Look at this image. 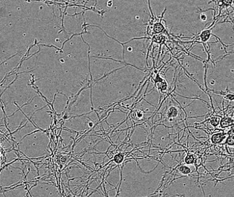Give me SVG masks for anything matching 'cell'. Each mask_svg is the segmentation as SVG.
I'll return each instance as SVG.
<instances>
[{"label":"cell","mask_w":234,"mask_h":197,"mask_svg":"<svg viewBox=\"0 0 234 197\" xmlns=\"http://www.w3.org/2000/svg\"><path fill=\"white\" fill-rule=\"evenodd\" d=\"M212 35V30L211 29H207V30H205L203 31H201V33L199 35V38L201 40L202 43H206V42L208 41L209 39L211 37V36Z\"/></svg>","instance_id":"1"},{"label":"cell","mask_w":234,"mask_h":197,"mask_svg":"<svg viewBox=\"0 0 234 197\" xmlns=\"http://www.w3.org/2000/svg\"><path fill=\"white\" fill-rule=\"evenodd\" d=\"M225 138V133H214L211 137V142L213 144H218L222 143Z\"/></svg>","instance_id":"2"},{"label":"cell","mask_w":234,"mask_h":197,"mask_svg":"<svg viewBox=\"0 0 234 197\" xmlns=\"http://www.w3.org/2000/svg\"><path fill=\"white\" fill-rule=\"evenodd\" d=\"M165 31V27L162 24L161 21H160L155 22L153 25H152V31H153L154 34H160L163 31Z\"/></svg>","instance_id":"3"},{"label":"cell","mask_w":234,"mask_h":197,"mask_svg":"<svg viewBox=\"0 0 234 197\" xmlns=\"http://www.w3.org/2000/svg\"><path fill=\"white\" fill-rule=\"evenodd\" d=\"M233 123H234V120L232 118L225 117L222 118V119L220 120V127L222 128H226L233 125Z\"/></svg>","instance_id":"4"},{"label":"cell","mask_w":234,"mask_h":197,"mask_svg":"<svg viewBox=\"0 0 234 197\" xmlns=\"http://www.w3.org/2000/svg\"><path fill=\"white\" fill-rule=\"evenodd\" d=\"M166 115L168 119H175L178 115V109L174 106H170L167 110Z\"/></svg>","instance_id":"5"},{"label":"cell","mask_w":234,"mask_h":197,"mask_svg":"<svg viewBox=\"0 0 234 197\" xmlns=\"http://www.w3.org/2000/svg\"><path fill=\"white\" fill-rule=\"evenodd\" d=\"M178 170L181 174L185 175L190 174L192 172V170L190 168L188 167V166H186V165H181V166L178 167Z\"/></svg>","instance_id":"6"},{"label":"cell","mask_w":234,"mask_h":197,"mask_svg":"<svg viewBox=\"0 0 234 197\" xmlns=\"http://www.w3.org/2000/svg\"><path fill=\"white\" fill-rule=\"evenodd\" d=\"M124 159V156L122 153H117L114 157L113 161H114L115 164H120L123 162Z\"/></svg>","instance_id":"7"},{"label":"cell","mask_w":234,"mask_h":197,"mask_svg":"<svg viewBox=\"0 0 234 197\" xmlns=\"http://www.w3.org/2000/svg\"><path fill=\"white\" fill-rule=\"evenodd\" d=\"M157 87H158L159 90L161 91V93H164V92H165L168 90V84L166 82V81L165 80L163 81L162 82L160 83V85H159Z\"/></svg>","instance_id":"8"},{"label":"cell","mask_w":234,"mask_h":197,"mask_svg":"<svg viewBox=\"0 0 234 197\" xmlns=\"http://www.w3.org/2000/svg\"><path fill=\"white\" fill-rule=\"evenodd\" d=\"M220 119L215 117H213L209 119L210 124H211L212 126H214V127H216V126H218V124L220 123Z\"/></svg>","instance_id":"9"},{"label":"cell","mask_w":234,"mask_h":197,"mask_svg":"<svg viewBox=\"0 0 234 197\" xmlns=\"http://www.w3.org/2000/svg\"><path fill=\"white\" fill-rule=\"evenodd\" d=\"M194 162V157L192 155L188 154L185 158V163L186 164H192Z\"/></svg>","instance_id":"10"},{"label":"cell","mask_w":234,"mask_h":197,"mask_svg":"<svg viewBox=\"0 0 234 197\" xmlns=\"http://www.w3.org/2000/svg\"><path fill=\"white\" fill-rule=\"evenodd\" d=\"M224 98L226 99H227V100H229L231 101H234V94L232 93L225 94Z\"/></svg>","instance_id":"11"},{"label":"cell","mask_w":234,"mask_h":197,"mask_svg":"<svg viewBox=\"0 0 234 197\" xmlns=\"http://www.w3.org/2000/svg\"><path fill=\"white\" fill-rule=\"evenodd\" d=\"M226 143L229 144V145H233L234 144V137L233 136H229L227 139Z\"/></svg>","instance_id":"12"},{"label":"cell","mask_w":234,"mask_h":197,"mask_svg":"<svg viewBox=\"0 0 234 197\" xmlns=\"http://www.w3.org/2000/svg\"><path fill=\"white\" fill-rule=\"evenodd\" d=\"M200 17H201L200 18H201V19L202 21H205L207 20V15L205 14H204V13L201 14Z\"/></svg>","instance_id":"13"},{"label":"cell","mask_w":234,"mask_h":197,"mask_svg":"<svg viewBox=\"0 0 234 197\" xmlns=\"http://www.w3.org/2000/svg\"><path fill=\"white\" fill-rule=\"evenodd\" d=\"M111 5H112V2H111H111H107V6H109V7L111 6Z\"/></svg>","instance_id":"14"},{"label":"cell","mask_w":234,"mask_h":197,"mask_svg":"<svg viewBox=\"0 0 234 197\" xmlns=\"http://www.w3.org/2000/svg\"><path fill=\"white\" fill-rule=\"evenodd\" d=\"M233 114H234V113H233Z\"/></svg>","instance_id":"15"}]
</instances>
